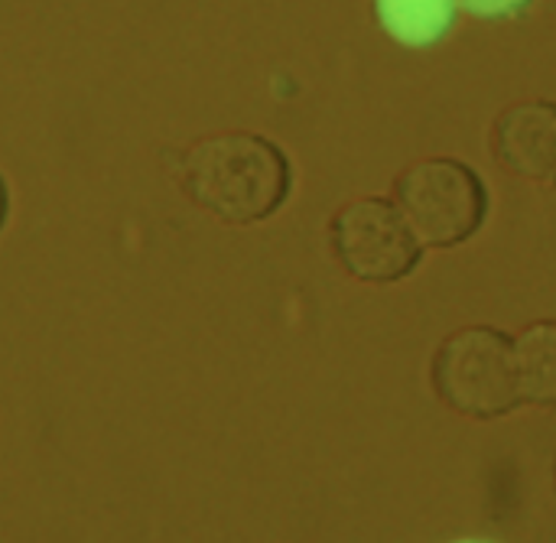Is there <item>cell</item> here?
<instances>
[{
  "label": "cell",
  "instance_id": "cell-9",
  "mask_svg": "<svg viewBox=\"0 0 556 543\" xmlns=\"http://www.w3.org/2000/svg\"><path fill=\"white\" fill-rule=\"evenodd\" d=\"M7 209H10V199H7V186H3V176H0V228L7 222Z\"/></svg>",
  "mask_w": 556,
  "mask_h": 543
},
{
  "label": "cell",
  "instance_id": "cell-6",
  "mask_svg": "<svg viewBox=\"0 0 556 543\" xmlns=\"http://www.w3.org/2000/svg\"><path fill=\"white\" fill-rule=\"evenodd\" d=\"M381 29L410 49L437 46L456 23V0H375Z\"/></svg>",
  "mask_w": 556,
  "mask_h": 543
},
{
  "label": "cell",
  "instance_id": "cell-10",
  "mask_svg": "<svg viewBox=\"0 0 556 543\" xmlns=\"http://www.w3.org/2000/svg\"><path fill=\"white\" fill-rule=\"evenodd\" d=\"M463 543H476V541H463Z\"/></svg>",
  "mask_w": 556,
  "mask_h": 543
},
{
  "label": "cell",
  "instance_id": "cell-2",
  "mask_svg": "<svg viewBox=\"0 0 556 543\" xmlns=\"http://www.w3.org/2000/svg\"><path fill=\"white\" fill-rule=\"evenodd\" d=\"M433 391L472 420H495L521 404L511 339L489 326L453 332L433 358Z\"/></svg>",
  "mask_w": 556,
  "mask_h": 543
},
{
  "label": "cell",
  "instance_id": "cell-4",
  "mask_svg": "<svg viewBox=\"0 0 556 543\" xmlns=\"http://www.w3.org/2000/svg\"><path fill=\"white\" fill-rule=\"evenodd\" d=\"M332 248L349 274L368 283L404 280L420 264V241L384 199H358L332 218Z\"/></svg>",
  "mask_w": 556,
  "mask_h": 543
},
{
  "label": "cell",
  "instance_id": "cell-8",
  "mask_svg": "<svg viewBox=\"0 0 556 543\" xmlns=\"http://www.w3.org/2000/svg\"><path fill=\"white\" fill-rule=\"evenodd\" d=\"M531 3L534 0H456V7L482 20H511V16H521Z\"/></svg>",
  "mask_w": 556,
  "mask_h": 543
},
{
  "label": "cell",
  "instance_id": "cell-5",
  "mask_svg": "<svg viewBox=\"0 0 556 543\" xmlns=\"http://www.w3.org/2000/svg\"><path fill=\"white\" fill-rule=\"evenodd\" d=\"M492 147L508 169L531 179H551L556 166V108L551 101H525L502 111Z\"/></svg>",
  "mask_w": 556,
  "mask_h": 543
},
{
  "label": "cell",
  "instance_id": "cell-3",
  "mask_svg": "<svg viewBox=\"0 0 556 543\" xmlns=\"http://www.w3.org/2000/svg\"><path fill=\"white\" fill-rule=\"evenodd\" d=\"M401 215L417 241L433 248H453L469 241L489 209L479 173L459 160H424L397 179Z\"/></svg>",
  "mask_w": 556,
  "mask_h": 543
},
{
  "label": "cell",
  "instance_id": "cell-7",
  "mask_svg": "<svg viewBox=\"0 0 556 543\" xmlns=\"http://www.w3.org/2000/svg\"><path fill=\"white\" fill-rule=\"evenodd\" d=\"M518 394L521 404L551 407L556 401V329L554 323H538L511 342Z\"/></svg>",
  "mask_w": 556,
  "mask_h": 543
},
{
  "label": "cell",
  "instance_id": "cell-1",
  "mask_svg": "<svg viewBox=\"0 0 556 543\" xmlns=\"http://www.w3.org/2000/svg\"><path fill=\"white\" fill-rule=\"evenodd\" d=\"M186 192L228 225L270 218L290 195V163L257 134H215L192 143L182 160Z\"/></svg>",
  "mask_w": 556,
  "mask_h": 543
}]
</instances>
